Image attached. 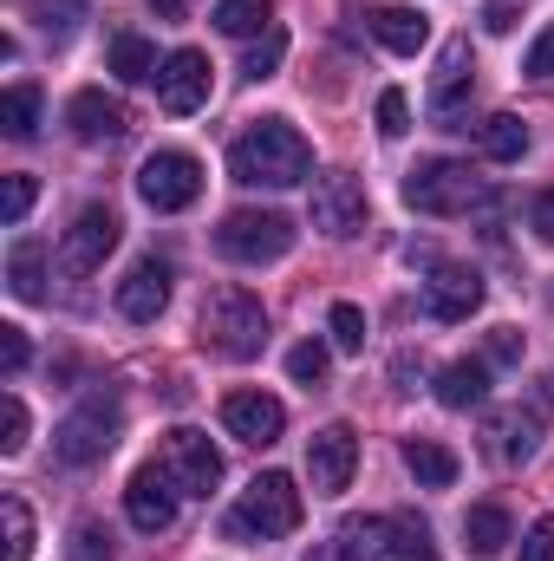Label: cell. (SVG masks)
Here are the masks:
<instances>
[{"label":"cell","mask_w":554,"mask_h":561,"mask_svg":"<svg viewBox=\"0 0 554 561\" xmlns=\"http://www.w3.org/2000/svg\"><path fill=\"white\" fill-rule=\"evenodd\" d=\"M229 176L255 190H293L313 176V144L300 138L287 118H262L229 144Z\"/></svg>","instance_id":"6da1fadb"},{"label":"cell","mask_w":554,"mask_h":561,"mask_svg":"<svg viewBox=\"0 0 554 561\" xmlns=\"http://www.w3.org/2000/svg\"><path fill=\"white\" fill-rule=\"evenodd\" d=\"M196 340L216 359H262V346H268V307H262V294L216 287L203 300V313H196Z\"/></svg>","instance_id":"7a4b0ae2"},{"label":"cell","mask_w":554,"mask_h":561,"mask_svg":"<svg viewBox=\"0 0 554 561\" xmlns=\"http://www.w3.org/2000/svg\"><path fill=\"white\" fill-rule=\"evenodd\" d=\"M300 516H307V503H300V490H293V477H280V470H262L249 490H242V503L229 510V536L235 542H275V536H293L300 529Z\"/></svg>","instance_id":"3957f363"},{"label":"cell","mask_w":554,"mask_h":561,"mask_svg":"<svg viewBox=\"0 0 554 561\" xmlns=\"http://www.w3.org/2000/svg\"><path fill=\"white\" fill-rule=\"evenodd\" d=\"M118 431H125V405H118V392L112 386H92L66 419H59V431H53V457L59 463H99L112 444H118Z\"/></svg>","instance_id":"277c9868"},{"label":"cell","mask_w":554,"mask_h":561,"mask_svg":"<svg viewBox=\"0 0 554 561\" xmlns=\"http://www.w3.org/2000/svg\"><path fill=\"white\" fill-rule=\"evenodd\" d=\"M405 203L417 216H470V209H496V196L483 190V176H470V163L457 157H424L405 176Z\"/></svg>","instance_id":"5b68a950"},{"label":"cell","mask_w":554,"mask_h":561,"mask_svg":"<svg viewBox=\"0 0 554 561\" xmlns=\"http://www.w3.org/2000/svg\"><path fill=\"white\" fill-rule=\"evenodd\" d=\"M216 249L242 268H262V262H280L293 249V222L280 209H229L216 229Z\"/></svg>","instance_id":"8992f818"},{"label":"cell","mask_w":554,"mask_h":561,"mask_svg":"<svg viewBox=\"0 0 554 561\" xmlns=\"http://www.w3.org/2000/svg\"><path fill=\"white\" fill-rule=\"evenodd\" d=\"M138 196L157 209V216H176L203 196V163L189 150H150L138 163Z\"/></svg>","instance_id":"52a82bcc"},{"label":"cell","mask_w":554,"mask_h":561,"mask_svg":"<svg viewBox=\"0 0 554 561\" xmlns=\"http://www.w3.org/2000/svg\"><path fill=\"white\" fill-rule=\"evenodd\" d=\"M157 463L170 470V483H176L183 496H209V490L222 483V450H216L203 431H189V424H176V431L163 437Z\"/></svg>","instance_id":"ba28073f"},{"label":"cell","mask_w":554,"mask_h":561,"mask_svg":"<svg viewBox=\"0 0 554 561\" xmlns=\"http://www.w3.org/2000/svg\"><path fill=\"white\" fill-rule=\"evenodd\" d=\"M476 59H470V39H450L443 59H437V79H430V118L443 131H463L470 125V92H476Z\"/></svg>","instance_id":"9c48e42d"},{"label":"cell","mask_w":554,"mask_h":561,"mask_svg":"<svg viewBox=\"0 0 554 561\" xmlns=\"http://www.w3.org/2000/svg\"><path fill=\"white\" fill-rule=\"evenodd\" d=\"M313 229L320 236H333V242H346V236H359L366 229V183L353 176V170H333V176H320L313 183Z\"/></svg>","instance_id":"30bf717a"},{"label":"cell","mask_w":554,"mask_h":561,"mask_svg":"<svg viewBox=\"0 0 554 561\" xmlns=\"http://www.w3.org/2000/svg\"><path fill=\"white\" fill-rule=\"evenodd\" d=\"M209 53H196V46H176L170 59H163V72H157V105L170 112V118H189V112H203L209 105Z\"/></svg>","instance_id":"8fae6325"},{"label":"cell","mask_w":554,"mask_h":561,"mask_svg":"<svg viewBox=\"0 0 554 561\" xmlns=\"http://www.w3.org/2000/svg\"><path fill=\"white\" fill-rule=\"evenodd\" d=\"M353 463H359V437L353 424H326L307 437V477H313V496H339L353 483Z\"/></svg>","instance_id":"7c38bea8"},{"label":"cell","mask_w":554,"mask_h":561,"mask_svg":"<svg viewBox=\"0 0 554 561\" xmlns=\"http://www.w3.org/2000/svg\"><path fill=\"white\" fill-rule=\"evenodd\" d=\"M417 300H424V313H430V320L457 327V320H470V313L483 307V275H476V268H457V262H437Z\"/></svg>","instance_id":"4fadbf2b"},{"label":"cell","mask_w":554,"mask_h":561,"mask_svg":"<svg viewBox=\"0 0 554 561\" xmlns=\"http://www.w3.org/2000/svg\"><path fill=\"white\" fill-rule=\"evenodd\" d=\"M222 431L242 437V444H255V450H268L287 431V405H280L275 392H229L222 399Z\"/></svg>","instance_id":"5bb4252c"},{"label":"cell","mask_w":554,"mask_h":561,"mask_svg":"<svg viewBox=\"0 0 554 561\" xmlns=\"http://www.w3.org/2000/svg\"><path fill=\"white\" fill-rule=\"evenodd\" d=\"M118 229H125V222H118L105 203L79 209V222L66 229V249H59V255H66V268H72V275H92V268H105V255L118 249Z\"/></svg>","instance_id":"9a60e30c"},{"label":"cell","mask_w":554,"mask_h":561,"mask_svg":"<svg viewBox=\"0 0 554 561\" xmlns=\"http://www.w3.org/2000/svg\"><path fill=\"white\" fill-rule=\"evenodd\" d=\"M542 431H549V392H535L529 405L496 412V419H489V450H496L503 463H522V457H535Z\"/></svg>","instance_id":"2e32d148"},{"label":"cell","mask_w":554,"mask_h":561,"mask_svg":"<svg viewBox=\"0 0 554 561\" xmlns=\"http://www.w3.org/2000/svg\"><path fill=\"white\" fill-rule=\"evenodd\" d=\"M176 483H170V470L163 463H143L138 477H131V490H125V516L138 523L143 536H163L170 523H176Z\"/></svg>","instance_id":"e0dca14e"},{"label":"cell","mask_w":554,"mask_h":561,"mask_svg":"<svg viewBox=\"0 0 554 561\" xmlns=\"http://www.w3.org/2000/svg\"><path fill=\"white\" fill-rule=\"evenodd\" d=\"M66 125H72V138H79V144H112V138H125V131H131V112H125V99H112V92L85 85V92H72Z\"/></svg>","instance_id":"ac0fdd59"},{"label":"cell","mask_w":554,"mask_h":561,"mask_svg":"<svg viewBox=\"0 0 554 561\" xmlns=\"http://www.w3.org/2000/svg\"><path fill=\"white\" fill-rule=\"evenodd\" d=\"M163 307H170V262L143 255L138 268L118 280V313H125L131 327H150V320H157Z\"/></svg>","instance_id":"d6986e66"},{"label":"cell","mask_w":554,"mask_h":561,"mask_svg":"<svg viewBox=\"0 0 554 561\" xmlns=\"http://www.w3.org/2000/svg\"><path fill=\"white\" fill-rule=\"evenodd\" d=\"M333 549H339V561H392L399 523H392V516H346V523L333 529Z\"/></svg>","instance_id":"ffe728a7"},{"label":"cell","mask_w":554,"mask_h":561,"mask_svg":"<svg viewBox=\"0 0 554 561\" xmlns=\"http://www.w3.org/2000/svg\"><path fill=\"white\" fill-rule=\"evenodd\" d=\"M366 26H372V39H379L385 53H399V59H417V53L430 46V20H424L417 7H379V13H366Z\"/></svg>","instance_id":"44dd1931"},{"label":"cell","mask_w":554,"mask_h":561,"mask_svg":"<svg viewBox=\"0 0 554 561\" xmlns=\"http://www.w3.org/2000/svg\"><path fill=\"white\" fill-rule=\"evenodd\" d=\"M483 399H489V366L483 359H450L437 373V405L443 412H476Z\"/></svg>","instance_id":"7402d4cb"},{"label":"cell","mask_w":554,"mask_h":561,"mask_svg":"<svg viewBox=\"0 0 554 561\" xmlns=\"http://www.w3.org/2000/svg\"><path fill=\"white\" fill-rule=\"evenodd\" d=\"M509 542H516V529H509V510L503 503H476L463 516V549L470 556H503Z\"/></svg>","instance_id":"603a6c76"},{"label":"cell","mask_w":554,"mask_h":561,"mask_svg":"<svg viewBox=\"0 0 554 561\" xmlns=\"http://www.w3.org/2000/svg\"><path fill=\"white\" fill-rule=\"evenodd\" d=\"M405 470H412L424 490H450L463 463H457V450H443L437 437H405Z\"/></svg>","instance_id":"cb8c5ba5"},{"label":"cell","mask_w":554,"mask_h":561,"mask_svg":"<svg viewBox=\"0 0 554 561\" xmlns=\"http://www.w3.org/2000/svg\"><path fill=\"white\" fill-rule=\"evenodd\" d=\"M105 66L118 72V85H143V79H157V72H163L157 46H150L143 33H112V53H105Z\"/></svg>","instance_id":"d4e9b609"},{"label":"cell","mask_w":554,"mask_h":561,"mask_svg":"<svg viewBox=\"0 0 554 561\" xmlns=\"http://www.w3.org/2000/svg\"><path fill=\"white\" fill-rule=\"evenodd\" d=\"M476 144H483L489 163H516V157H529V125L516 112H496V118L476 125Z\"/></svg>","instance_id":"484cf974"},{"label":"cell","mask_w":554,"mask_h":561,"mask_svg":"<svg viewBox=\"0 0 554 561\" xmlns=\"http://www.w3.org/2000/svg\"><path fill=\"white\" fill-rule=\"evenodd\" d=\"M7 287L20 300H46V242H13L7 249Z\"/></svg>","instance_id":"4316f807"},{"label":"cell","mask_w":554,"mask_h":561,"mask_svg":"<svg viewBox=\"0 0 554 561\" xmlns=\"http://www.w3.org/2000/svg\"><path fill=\"white\" fill-rule=\"evenodd\" d=\"M216 26L235 39H262L275 26V0H216Z\"/></svg>","instance_id":"83f0119b"},{"label":"cell","mask_w":554,"mask_h":561,"mask_svg":"<svg viewBox=\"0 0 554 561\" xmlns=\"http://www.w3.org/2000/svg\"><path fill=\"white\" fill-rule=\"evenodd\" d=\"M0 131H7V138H33V131H39V92H33V85H13V92L0 99Z\"/></svg>","instance_id":"f1b7e54d"},{"label":"cell","mask_w":554,"mask_h":561,"mask_svg":"<svg viewBox=\"0 0 554 561\" xmlns=\"http://www.w3.org/2000/svg\"><path fill=\"white\" fill-rule=\"evenodd\" d=\"M26 13H33L53 39H72L79 20H85V0H26Z\"/></svg>","instance_id":"f546056e"},{"label":"cell","mask_w":554,"mask_h":561,"mask_svg":"<svg viewBox=\"0 0 554 561\" xmlns=\"http://www.w3.org/2000/svg\"><path fill=\"white\" fill-rule=\"evenodd\" d=\"M280 59H287V33H280V26H268V33L249 46V59H242V79H255V85H262V79H275Z\"/></svg>","instance_id":"4dcf8cb0"},{"label":"cell","mask_w":554,"mask_h":561,"mask_svg":"<svg viewBox=\"0 0 554 561\" xmlns=\"http://www.w3.org/2000/svg\"><path fill=\"white\" fill-rule=\"evenodd\" d=\"M0 523H7V556L0 561H26L33 556V510H26L20 496H7V503H0Z\"/></svg>","instance_id":"1f68e13d"},{"label":"cell","mask_w":554,"mask_h":561,"mask_svg":"<svg viewBox=\"0 0 554 561\" xmlns=\"http://www.w3.org/2000/svg\"><path fill=\"white\" fill-rule=\"evenodd\" d=\"M326 327H333V346H339V353H366V313H359L353 300H333Z\"/></svg>","instance_id":"d6a6232c"},{"label":"cell","mask_w":554,"mask_h":561,"mask_svg":"<svg viewBox=\"0 0 554 561\" xmlns=\"http://www.w3.org/2000/svg\"><path fill=\"white\" fill-rule=\"evenodd\" d=\"M326 366H333V353H326L320 340H300V346L287 353V379H293V386H320Z\"/></svg>","instance_id":"836d02e7"},{"label":"cell","mask_w":554,"mask_h":561,"mask_svg":"<svg viewBox=\"0 0 554 561\" xmlns=\"http://www.w3.org/2000/svg\"><path fill=\"white\" fill-rule=\"evenodd\" d=\"M26 450V405H20V392H7L0 399V457H20Z\"/></svg>","instance_id":"e575fe53"},{"label":"cell","mask_w":554,"mask_h":561,"mask_svg":"<svg viewBox=\"0 0 554 561\" xmlns=\"http://www.w3.org/2000/svg\"><path fill=\"white\" fill-rule=\"evenodd\" d=\"M33 196H39V183H33L26 170H20V176H7V190H0V222H26Z\"/></svg>","instance_id":"d590c367"},{"label":"cell","mask_w":554,"mask_h":561,"mask_svg":"<svg viewBox=\"0 0 554 561\" xmlns=\"http://www.w3.org/2000/svg\"><path fill=\"white\" fill-rule=\"evenodd\" d=\"M66 556H72V561H112V529L79 523V529H72V542H66Z\"/></svg>","instance_id":"8d00e7d4"},{"label":"cell","mask_w":554,"mask_h":561,"mask_svg":"<svg viewBox=\"0 0 554 561\" xmlns=\"http://www.w3.org/2000/svg\"><path fill=\"white\" fill-rule=\"evenodd\" d=\"M392 561H437V549H430V529H424L417 516H399V549H392Z\"/></svg>","instance_id":"74e56055"},{"label":"cell","mask_w":554,"mask_h":561,"mask_svg":"<svg viewBox=\"0 0 554 561\" xmlns=\"http://www.w3.org/2000/svg\"><path fill=\"white\" fill-rule=\"evenodd\" d=\"M379 131L385 138H405L412 131V99L405 92H379Z\"/></svg>","instance_id":"f35d334b"},{"label":"cell","mask_w":554,"mask_h":561,"mask_svg":"<svg viewBox=\"0 0 554 561\" xmlns=\"http://www.w3.org/2000/svg\"><path fill=\"white\" fill-rule=\"evenodd\" d=\"M522 561H554V516H535L522 536Z\"/></svg>","instance_id":"ab89813d"},{"label":"cell","mask_w":554,"mask_h":561,"mask_svg":"<svg viewBox=\"0 0 554 561\" xmlns=\"http://www.w3.org/2000/svg\"><path fill=\"white\" fill-rule=\"evenodd\" d=\"M522 72H535V79H554V26H542V33H535V46H529Z\"/></svg>","instance_id":"60d3db41"},{"label":"cell","mask_w":554,"mask_h":561,"mask_svg":"<svg viewBox=\"0 0 554 561\" xmlns=\"http://www.w3.org/2000/svg\"><path fill=\"white\" fill-rule=\"evenodd\" d=\"M20 366H26V333H20V327H0V373L13 379Z\"/></svg>","instance_id":"b9f144b4"},{"label":"cell","mask_w":554,"mask_h":561,"mask_svg":"<svg viewBox=\"0 0 554 561\" xmlns=\"http://www.w3.org/2000/svg\"><path fill=\"white\" fill-rule=\"evenodd\" d=\"M489 359H496V366H516V359H522V333H516V327H496V333H489Z\"/></svg>","instance_id":"7bdbcfd3"},{"label":"cell","mask_w":554,"mask_h":561,"mask_svg":"<svg viewBox=\"0 0 554 561\" xmlns=\"http://www.w3.org/2000/svg\"><path fill=\"white\" fill-rule=\"evenodd\" d=\"M529 229H535L542 242H554V190H542V196L529 203Z\"/></svg>","instance_id":"ee69618b"},{"label":"cell","mask_w":554,"mask_h":561,"mask_svg":"<svg viewBox=\"0 0 554 561\" xmlns=\"http://www.w3.org/2000/svg\"><path fill=\"white\" fill-rule=\"evenodd\" d=\"M483 26H489V33H509V26H516V7H509V0H496V7L483 13Z\"/></svg>","instance_id":"f6af8a7d"},{"label":"cell","mask_w":554,"mask_h":561,"mask_svg":"<svg viewBox=\"0 0 554 561\" xmlns=\"http://www.w3.org/2000/svg\"><path fill=\"white\" fill-rule=\"evenodd\" d=\"M150 13L157 20H183V0H150Z\"/></svg>","instance_id":"bcb514c9"},{"label":"cell","mask_w":554,"mask_h":561,"mask_svg":"<svg viewBox=\"0 0 554 561\" xmlns=\"http://www.w3.org/2000/svg\"><path fill=\"white\" fill-rule=\"evenodd\" d=\"M307 561H339V549H333V542H326V549H313V556Z\"/></svg>","instance_id":"7dc6e473"}]
</instances>
